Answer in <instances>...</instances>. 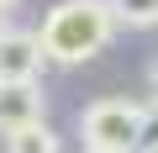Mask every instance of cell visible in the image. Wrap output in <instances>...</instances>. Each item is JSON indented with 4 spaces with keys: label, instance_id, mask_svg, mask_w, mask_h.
Here are the masks:
<instances>
[{
    "label": "cell",
    "instance_id": "obj_1",
    "mask_svg": "<svg viewBox=\"0 0 158 153\" xmlns=\"http://www.w3.org/2000/svg\"><path fill=\"white\" fill-rule=\"evenodd\" d=\"M111 32H116V16L106 0H63V6L48 11L37 37L53 63H85L111 42Z\"/></svg>",
    "mask_w": 158,
    "mask_h": 153
},
{
    "label": "cell",
    "instance_id": "obj_2",
    "mask_svg": "<svg viewBox=\"0 0 158 153\" xmlns=\"http://www.w3.org/2000/svg\"><path fill=\"white\" fill-rule=\"evenodd\" d=\"M79 137L85 148H106V153H137L142 137V106L127 95H106L79 116Z\"/></svg>",
    "mask_w": 158,
    "mask_h": 153
},
{
    "label": "cell",
    "instance_id": "obj_3",
    "mask_svg": "<svg viewBox=\"0 0 158 153\" xmlns=\"http://www.w3.org/2000/svg\"><path fill=\"white\" fill-rule=\"evenodd\" d=\"M48 63L42 37L21 27H0V79H37Z\"/></svg>",
    "mask_w": 158,
    "mask_h": 153
},
{
    "label": "cell",
    "instance_id": "obj_4",
    "mask_svg": "<svg viewBox=\"0 0 158 153\" xmlns=\"http://www.w3.org/2000/svg\"><path fill=\"white\" fill-rule=\"evenodd\" d=\"M42 90L37 79H0V132L11 127H27V121H42Z\"/></svg>",
    "mask_w": 158,
    "mask_h": 153
},
{
    "label": "cell",
    "instance_id": "obj_5",
    "mask_svg": "<svg viewBox=\"0 0 158 153\" xmlns=\"http://www.w3.org/2000/svg\"><path fill=\"white\" fill-rule=\"evenodd\" d=\"M6 153H58V137L42 121H27V127H11L6 132Z\"/></svg>",
    "mask_w": 158,
    "mask_h": 153
},
{
    "label": "cell",
    "instance_id": "obj_6",
    "mask_svg": "<svg viewBox=\"0 0 158 153\" xmlns=\"http://www.w3.org/2000/svg\"><path fill=\"white\" fill-rule=\"evenodd\" d=\"M106 6L127 27H158V0H106Z\"/></svg>",
    "mask_w": 158,
    "mask_h": 153
},
{
    "label": "cell",
    "instance_id": "obj_7",
    "mask_svg": "<svg viewBox=\"0 0 158 153\" xmlns=\"http://www.w3.org/2000/svg\"><path fill=\"white\" fill-rule=\"evenodd\" d=\"M137 153H158V106H142V137Z\"/></svg>",
    "mask_w": 158,
    "mask_h": 153
},
{
    "label": "cell",
    "instance_id": "obj_8",
    "mask_svg": "<svg viewBox=\"0 0 158 153\" xmlns=\"http://www.w3.org/2000/svg\"><path fill=\"white\" fill-rule=\"evenodd\" d=\"M0 27H6V0H0Z\"/></svg>",
    "mask_w": 158,
    "mask_h": 153
},
{
    "label": "cell",
    "instance_id": "obj_9",
    "mask_svg": "<svg viewBox=\"0 0 158 153\" xmlns=\"http://www.w3.org/2000/svg\"><path fill=\"white\" fill-rule=\"evenodd\" d=\"M85 153H106V148H85Z\"/></svg>",
    "mask_w": 158,
    "mask_h": 153
},
{
    "label": "cell",
    "instance_id": "obj_10",
    "mask_svg": "<svg viewBox=\"0 0 158 153\" xmlns=\"http://www.w3.org/2000/svg\"><path fill=\"white\" fill-rule=\"evenodd\" d=\"M6 6H11V0H6Z\"/></svg>",
    "mask_w": 158,
    "mask_h": 153
}]
</instances>
